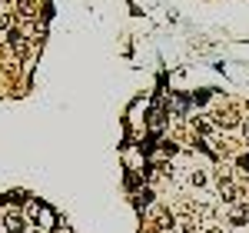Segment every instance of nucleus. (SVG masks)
I'll use <instances>...</instances> for the list:
<instances>
[{
    "mask_svg": "<svg viewBox=\"0 0 249 233\" xmlns=\"http://www.w3.org/2000/svg\"><path fill=\"white\" fill-rule=\"evenodd\" d=\"M7 50H10L14 60H20V63L37 54V47H34L30 34H27V30H20V27H10V30H7Z\"/></svg>",
    "mask_w": 249,
    "mask_h": 233,
    "instance_id": "1",
    "label": "nucleus"
},
{
    "mask_svg": "<svg viewBox=\"0 0 249 233\" xmlns=\"http://www.w3.org/2000/svg\"><path fill=\"white\" fill-rule=\"evenodd\" d=\"M216 194H219V200H223V203H230V207L243 203L239 183L232 180V174H230V170H219V176H216Z\"/></svg>",
    "mask_w": 249,
    "mask_h": 233,
    "instance_id": "2",
    "label": "nucleus"
},
{
    "mask_svg": "<svg viewBox=\"0 0 249 233\" xmlns=\"http://www.w3.org/2000/svg\"><path fill=\"white\" fill-rule=\"evenodd\" d=\"M27 230H30V227H27V216L20 214L17 207L3 214V223H0V233H27Z\"/></svg>",
    "mask_w": 249,
    "mask_h": 233,
    "instance_id": "3",
    "label": "nucleus"
},
{
    "mask_svg": "<svg viewBox=\"0 0 249 233\" xmlns=\"http://www.w3.org/2000/svg\"><path fill=\"white\" fill-rule=\"evenodd\" d=\"M43 3V0H14V14H17L20 23H37V7Z\"/></svg>",
    "mask_w": 249,
    "mask_h": 233,
    "instance_id": "4",
    "label": "nucleus"
},
{
    "mask_svg": "<svg viewBox=\"0 0 249 233\" xmlns=\"http://www.w3.org/2000/svg\"><path fill=\"white\" fill-rule=\"evenodd\" d=\"M243 123V116L236 107H226V110H216L213 114V127H219V130H232V127H239Z\"/></svg>",
    "mask_w": 249,
    "mask_h": 233,
    "instance_id": "5",
    "label": "nucleus"
},
{
    "mask_svg": "<svg viewBox=\"0 0 249 233\" xmlns=\"http://www.w3.org/2000/svg\"><path fill=\"white\" fill-rule=\"evenodd\" d=\"M146 127H150V134H163V127H166V110L156 103L153 110H150V120H146Z\"/></svg>",
    "mask_w": 249,
    "mask_h": 233,
    "instance_id": "6",
    "label": "nucleus"
},
{
    "mask_svg": "<svg viewBox=\"0 0 249 233\" xmlns=\"http://www.w3.org/2000/svg\"><path fill=\"white\" fill-rule=\"evenodd\" d=\"M230 223L232 227H249V203H236V207H232Z\"/></svg>",
    "mask_w": 249,
    "mask_h": 233,
    "instance_id": "7",
    "label": "nucleus"
},
{
    "mask_svg": "<svg viewBox=\"0 0 249 233\" xmlns=\"http://www.w3.org/2000/svg\"><path fill=\"white\" fill-rule=\"evenodd\" d=\"M190 127L196 130V134H213V123H206L203 116H193V120H190Z\"/></svg>",
    "mask_w": 249,
    "mask_h": 233,
    "instance_id": "8",
    "label": "nucleus"
},
{
    "mask_svg": "<svg viewBox=\"0 0 249 233\" xmlns=\"http://www.w3.org/2000/svg\"><path fill=\"white\" fill-rule=\"evenodd\" d=\"M0 30H10V14L0 7Z\"/></svg>",
    "mask_w": 249,
    "mask_h": 233,
    "instance_id": "9",
    "label": "nucleus"
},
{
    "mask_svg": "<svg viewBox=\"0 0 249 233\" xmlns=\"http://www.w3.org/2000/svg\"><path fill=\"white\" fill-rule=\"evenodd\" d=\"M243 136H246V147H249V116L243 120Z\"/></svg>",
    "mask_w": 249,
    "mask_h": 233,
    "instance_id": "10",
    "label": "nucleus"
},
{
    "mask_svg": "<svg viewBox=\"0 0 249 233\" xmlns=\"http://www.w3.org/2000/svg\"><path fill=\"white\" fill-rule=\"evenodd\" d=\"M199 233H223L219 227H206V230H199Z\"/></svg>",
    "mask_w": 249,
    "mask_h": 233,
    "instance_id": "11",
    "label": "nucleus"
},
{
    "mask_svg": "<svg viewBox=\"0 0 249 233\" xmlns=\"http://www.w3.org/2000/svg\"><path fill=\"white\" fill-rule=\"evenodd\" d=\"M27 233H50V230H40V227H30Z\"/></svg>",
    "mask_w": 249,
    "mask_h": 233,
    "instance_id": "12",
    "label": "nucleus"
}]
</instances>
